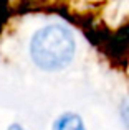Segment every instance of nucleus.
I'll return each instance as SVG.
<instances>
[{
    "label": "nucleus",
    "mask_w": 129,
    "mask_h": 130,
    "mask_svg": "<svg viewBox=\"0 0 129 130\" xmlns=\"http://www.w3.org/2000/svg\"><path fill=\"white\" fill-rule=\"evenodd\" d=\"M76 50L73 33L63 25L40 28L30 41V56L43 71H60L71 63Z\"/></svg>",
    "instance_id": "nucleus-1"
},
{
    "label": "nucleus",
    "mask_w": 129,
    "mask_h": 130,
    "mask_svg": "<svg viewBox=\"0 0 129 130\" xmlns=\"http://www.w3.org/2000/svg\"><path fill=\"white\" fill-rule=\"evenodd\" d=\"M53 130H86L83 119L74 112H64L53 124Z\"/></svg>",
    "instance_id": "nucleus-2"
},
{
    "label": "nucleus",
    "mask_w": 129,
    "mask_h": 130,
    "mask_svg": "<svg viewBox=\"0 0 129 130\" xmlns=\"http://www.w3.org/2000/svg\"><path fill=\"white\" fill-rule=\"evenodd\" d=\"M121 120H123V124L126 125V128L129 130V97H126L123 102H121Z\"/></svg>",
    "instance_id": "nucleus-3"
},
{
    "label": "nucleus",
    "mask_w": 129,
    "mask_h": 130,
    "mask_svg": "<svg viewBox=\"0 0 129 130\" xmlns=\"http://www.w3.org/2000/svg\"><path fill=\"white\" fill-rule=\"evenodd\" d=\"M7 130H25V128H23V125H22V124H17V122H15V124H12Z\"/></svg>",
    "instance_id": "nucleus-4"
}]
</instances>
